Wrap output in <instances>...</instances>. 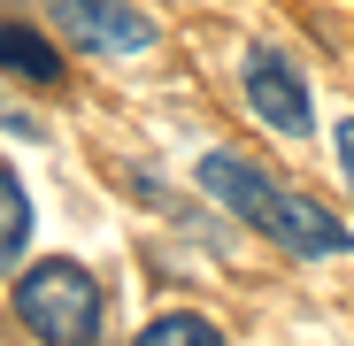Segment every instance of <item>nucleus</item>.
Returning <instances> with one entry per match:
<instances>
[{
    "instance_id": "nucleus-8",
    "label": "nucleus",
    "mask_w": 354,
    "mask_h": 346,
    "mask_svg": "<svg viewBox=\"0 0 354 346\" xmlns=\"http://www.w3.org/2000/svg\"><path fill=\"white\" fill-rule=\"evenodd\" d=\"M339 177H346V193H354V115L339 124Z\"/></svg>"
},
{
    "instance_id": "nucleus-2",
    "label": "nucleus",
    "mask_w": 354,
    "mask_h": 346,
    "mask_svg": "<svg viewBox=\"0 0 354 346\" xmlns=\"http://www.w3.org/2000/svg\"><path fill=\"white\" fill-rule=\"evenodd\" d=\"M16 323L39 338V346H100L108 331V293L100 277L70 254H46L39 269L16 277Z\"/></svg>"
},
{
    "instance_id": "nucleus-5",
    "label": "nucleus",
    "mask_w": 354,
    "mask_h": 346,
    "mask_svg": "<svg viewBox=\"0 0 354 346\" xmlns=\"http://www.w3.org/2000/svg\"><path fill=\"white\" fill-rule=\"evenodd\" d=\"M0 70H8L16 85H62V54H54V39H39V23H8L0 16Z\"/></svg>"
},
{
    "instance_id": "nucleus-1",
    "label": "nucleus",
    "mask_w": 354,
    "mask_h": 346,
    "mask_svg": "<svg viewBox=\"0 0 354 346\" xmlns=\"http://www.w3.org/2000/svg\"><path fill=\"white\" fill-rule=\"evenodd\" d=\"M201 193H208L216 208H231L239 223H254L262 239L285 247L292 262H331V254H346V223H339L324 200L277 185L270 169L247 162V154H201Z\"/></svg>"
},
{
    "instance_id": "nucleus-7",
    "label": "nucleus",
    "mask_w": 354,
    "mask_h": 346,
    "mask_svg": "<svg viewBox=\"0 0 354 346\" xmlns=\"http://www.w3.org/2000/svg\"><path fill=\"white\" fill-rule=\"evenodd\" d=\"M131 346H231V338H223L208 316H193V308H162V316H154Z\"/></svg>"
},
{
    "instance_id": "nucleus-3",
    "label": "nucleus",
    "mask_w": 354,
    "mask_h": 346,
    "mask_svg": "<svg viewBox=\"0 0 354 346\" xmlns=\"http://www.w3.org/2000/svg\"><path fill=\"white\" fill-rule=\"evenodd\" d=\"M46 16L77 54H147L162 39L154 16L131 8V0H46Z\"/></svg>"
},
{
    "instance_id": "nucleus-4",
    "label": "nucleus",
    "mask_w": 354,
    "mask_h": 346,
    "mask_svg": "<svg viewBox=\"0 0 354 346\" xmlns=\"http://www.w3.org/2000/svg\"><path fill=\"white\" fill-rule=\"evenodd\" d=\"M239 77H247V100H254V115H262L270 131H285V139H308V131H316V100H308V77L292 70L277 46H254Z\"/></svg>"
},
{
    "instance_id": "nucleus-6",
    "label": "nucleus",
    "mask_w": 354,
    "mask_h": 346,
    "mask_svg": "<svg viewBox=\"0 0 354 346\" xmlns=\"http://www.w3.org/2000/svg\"><path fill=\"white\" fill-rule=\"evenodd\" d=\"M24 247H31V193L8 162H0V277L24 269Z\"/></svg>"
}]
</instances>
